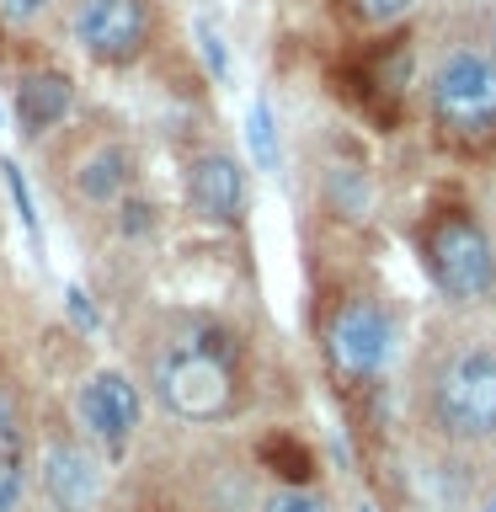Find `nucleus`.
<instances>
[{
  "mask_svg": "<svg viewBox=\"0 0 496 512\" xmlns=\"http://www.w3.org/2000/svg\"><path fill=\"white\" fill-rule=\"evenodd\" d=\"M155 395L182 422H214L235 400V363L219 331H187L160 347L155 358Z\"/></svg>",
  "mask_w": 496,
  "mask_h": 512,
  "instance_id": "obj_1",
  "label": "nucleus"
},
{
  "mask_svg": "<svg viewBox=\"0 0 496 512\" xmlns=\"http://www.w3.org/2000/svg\"><path fill=\"white\" fill-rule=\"evenodd\" d=\"M432 96V118L443 123L448 139L459 144H480L496 134V59L491 48H448V54L432 64L427 80Z\"/></svg>",
  "mask_w": 496,
  "mask_h": 512,
  "instance_id": "obj_2",
  "label": "nucleus"
},
{
  "mask_svg": "<svg viewBox=\"0 0 496 512\" xmlns=\"http://www.w3.org/2000/svg\"><path fill=\"white\" fill-rule=\"evenodd\" d=\"M432 411H438V427L454 438H496V347H464L438 374Z\"/></svg>",
  "mask_w": 496,
  "mask_h": 512,
  "instance_id": "obj_3",
  "label": "nucleus"
},
{
  "mask_svg": "<svg viewBox=\"0 0 496 512\" xmlns=\"http://www.w3.org/2000/svg\"><path fill=\"white\" fill-rule=\"evenodd\" d=\"M427 272L448 299L475 304L496 288V256H491V235L480 230V219L470 214H443L427 230Z\"/></svg>",
  "mask_w": 496,
  "mask_h": 512,
  "instance_id": "obj_4",
  "label": "nucleus"
},
{
  "mask_svg": "<svg viewBox=\"0 0 496 512\" xmlns=\"http://www.w3.org/2000/svg\"><path fill=\"white\" fill-rule=\"evenodd\" d=\"M70 32L96 64H128L150 43V0H75Z\"/></svg>",
  "mask_w": 496,
  "mask_h": 512,
  "instance_id": "obj_5",
  "label": "nucleus"
},
{
  "mask_svg": "<svg viewBox=\"0 0 496 512\" xmlns=\"http://www.w3.org/2000/svg\"><path fill=\"white\" fill-rule=\"evenodd\" d=\"M326 347H331V363L342 374H379L384 363L395 358V326L379 304H342L331 315V331H326Z\"/></svg>",
  "mask_w": 496,
  "mask_h": 512,
  "instance_id": "obj_6",
  "label": "nucleus"
},
{
  "mask_svg": "<svg viewBox=\"0 0 496 512\" xmlns=\"http://www.w3.org/2000/svg\"><path fill=\"white\" fill-rule=\"evenodd\" d=\"M75 416H80V427H86V438H96L102 448L118 454L139 427V390L118 374V368H102V374H91L80 384Z\"/></svg>",
  "mask_w": 496,
  "mask_h": 512,
  "instance_id": "obj_7",
  "label": "nucleus"
},
{
  "mask_svg": "<svg viewBox=\"0 0 496 512\" xmlns=\"http://www.w3.org/2000/svg\"><path fill=\"white\" fill-rule=\"evenodd\" d=\"M187 198L203 219H219V224H235L246 214V171H240L235 155H219L208 150L187 166Z\"/></svg>",
  "mask_w": 496,
  "mask_h": 512,
  "instance_id": "obj_8",
  "label": "nucleus"
},
{
  "mask_svg": "<svg viewBox=\"0 0 496 512\" xmlns=\"http://www.w3.org/2000/svg\"><path fill=\"white\" fill-rule=\"evenodd\" d=\"M43 491L59 512H86L102 491V470L80 443H48L43 448Z\"/></svg>",
  "mask_w": 496,
  "mask_h": 512,
  "instance_id": "obj_9",
  "label": "nucleus"
},
{
  "mask_svg": "<svg viewBox=\"0 0 496 512\" xmlns=\"http://www.w3.org/2000/svg\"><path fill=\"white\" fill-rule=\"evenodd\" d=\"M70 112H75L70 75H59V70L22 75V86H16V118H22L27 134H48V128H59Z\"/></svg>",
  "mask_w": 496,
  "mask_h": 512,
  "instance_id": "obj_10",
  "label": "nucleus"
},
{
  "mask_svg": "<svg viewBox=\"0 0 496 512\" xmlns=\"http://www.w3.org/2000/svg\"><path fill=\"white\" fill-rule=\"evenodd\" d=\"M128 176H134L128 150L123 144H102V150H91L86 160H80L75 187H80V198H91V203H118L128 192Z\"/></svg>",
  "mask_w": 496,
  "mask_h": 512,
  "instance_id": "obj_11",
  "label": "nucleus"
},
{
  "mask_svg": "<svg viewBox=\"0 0 496 512\" xmlns=\"http://www.w3.org/2000/svg\"><path fill=\"white\" fill-rule=\"evenodd\" d=\"M246 150L256 160V171H278V123H272L267 96H256L246 107Z\"/></svg>",
  "mask_w": 496,
  "mask_h": 512,
  "instance_id": "obj_12",
  "label": "nucleus"
},
{
  "mask_svg": "<svg viewBox=\"0 0 496 512\" xmlns=\"http://www.w3.org/2000/svg\"><path fill=\"white\" fill-rule=\"evenodd\" d=\"M0 470H22V427H16V406L0 390Z\"/></svg>",
  "mask_w": 496,
  "mask_h": 512,
  "instance_id": "obj_13",
  "label": "nucleus"
},
{
  "mask_svg": "<svg viewBox=\"0 0 496 512\" xmlns=\"http://www.w3.org/2000/svg\"><path fill=\"white\" fill-rule=\"evenodd\" d=\"M0 176H6V187H11V203H16V214H22V230L38 240V214H32V198H27L22 166H16V160H0Z\"/></svg>",
  "mask_w": 496,
  "mask_h": 512,
  "instance_id": "obj_14",
  "label": "nucleus"
},
{
  "mask_svg": "<svg viewBox=\"0 0 496 512\" xmlns=\"http://www.w3.org/2000/svg\"><path fill=\"white\" fill-rule=\"evenodd\" d=\"M352 6H358L363 22L390 27V22H400V16H411V11H416V0H352Z\"/></svg>",
  "mask_w": 496,
  "mask_h": 512,
  "instance_id": "obj_15",
  "label": "nucleus"
},
{
  "mask_svg": "<svg viewBox=\"0 0 496 512\" xmlns=\"http://www.w3.org/2000/svg\"><path fill=\"white\" fill-rule=\"evenodd\" d=\"M267 512H331L326 502H320L315 491H304V486H288V491H278L267 502Z\"/></svg>",
  "mask_w": 496,
  "mask_h": 512,
  "instance_id": "obj_16",
  "label": "nucleus"
},
{
  "mask_svg": "<svg viewBox=\"0 0 496 512\" xmlns=\"http://www.w3.org/2000/svg\"><path fill=\"white\" fill-rule=\"evenodd\" d=\"M198 48H203V64L214 70V80H224L230 75V59H224V38L208 22H198Z\"/></svg>",
  "mask_w": 496,
  "mask_h": 512,
  "instance_id": "obj_17",
  "label": "nucleus"
},
{
  "mask_svg": "<svg viewBox=\"0 0 496 512\" xmlns=\"http://www.w3.org/2000/svg\"><path fill=\"white\" fill-rule=\"evenodd\" d=\"M48 11V0H0V16L16 27H27V22H38V16Z\"/></svg>",
  "mask_w": 496,
  "mask_h": 512,
  "instance_id": "obj_18",
  "label": "nucleus"
},
{
  "mask_svg": "<svg viewBox=\"0 0 496 512\" xmlns=\"http://www.w3.org/2000/svg\"><path fill=\"white\" fill-rule=\"evenodd\" d=\"M22 486H27V470H0V512H16Z\"/></svg>",
  "mask_w": 496,
  "mask_h": 512,
  "instance_id": "obj_19",
  "label": "nucleus"
},
{
  "mask_svg": "<svg viewBox=\"0 0 496 512\" xmlns=\"http://www.w3.org/2000/svg\"><path fill=\"white\" fill-rule=\"evenodd\" d=\"M64 299H70V315H75V326H80V331H96V310H91V299L80 294V288H64Z\"/></svg>",
  "mask_w": 496,
  "mask_h": 512,
  "instance_id": "obj_20",
  "label": "nucleus"
},
{
  "mask_svg": "<svg viewBox=\"0 0 496 512\" xmlns=\"http://www.w3.org/2000/svg\"><path fill=\"white\" fill-rule=\"evenodd\" d=\"M123 235H139V230H150V203H123Z\"/></svg>",
  "mask_w": 496,
  "mask_h": 512,
  "instance_id": "obj_21",
  "label": "nucleus"
},
{
  "mask_svg": "<svg viewBox=\"0 0 496 512\" xmlns=\"http://www.w3.org/2000/svg\"><path fill=\"white\" fill-rule=\"evenodd\" d=\"M486 512H496V496H491V507H486Z\"/></svg>",
  "mask_w": 496,
  "mask_h": 512,
  "instance_id": "obj_22",
  "label": "nucleus"
},
{
  "mask_svg": "<svg viewBox=\"0 0 496 512\" xmlns=\"http://www.w3.org/2000/svg\"><path fill=\"white\" fill-rule=\"evenodd\" d=\"M358 512H374V507H358Z\"/></svg>",
  "mask_w": 496,
  "mask_h": 512,
  "instance_id": "obj_23",
  "label": "nucleus"
},
{
  "mask_svg": "<svg viewBox=\"0 0 496 512\" xmlns=\"http://www.w3.org/2000/svg\"><path fill=\"white\" fill-rule=\"evenodd\" d=\"M0 123H6V112H0Z\"/></svg>",
  "mask_w": 496,
  "mask_h": 512,
  "instance_id": "obj_24",
  "label": "nucleus"
},
{
  "mask_svg": "<svg viewBox=\"0 0 496 512\" xmlns=\"http://www.w3.org/2000/svg\"><path fill=\"white\" fill-rule=\"evenodd\" d=\"M491 59H496V48H491Z\"/></svg>",
  "mask_w": 496,
  "mask_h": 512,
  "instance_id": "obj_25",
  "label": "nucleus"
}]
</instances>
